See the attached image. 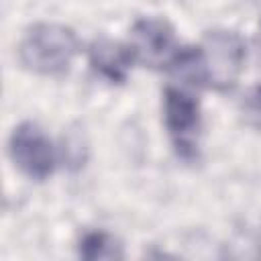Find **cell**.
I'll return each instance as SVG.
<instances>
[{"mask_svg":"<svg viewBox=\"0 0 261 261\" xmlns=\"http://www.w3.org/2000/svg\"><path fill=\"white\" fill-rule=\"evenodd\" d=\"M245 41L228 29H214L200 45L181 49L171 69L186 82L210 86L218 92L230 90L245 67Z\"/></svg>","mask_w":261,"mask_h":261,"instance_id":"cell-1","label":"cell"},{"mask_svg":"<svg viewBox=\"0 0 261 261\" xmlns=\"http://www.w3.org/2000/svg\"><path fill=\"white\" fill-rule=\"evenodd\" d=\"M77 37L73 29L57 22L33 24L18 43V59L24 69L39 75H57L67 71L75 53Z\"/></svg>","mask_w":261,"mask_h":261,"instance_id":"cell-2","label":"cell"},{"mask_svg":"<svg viewBox=\"0 0 261 261\" xmlns=\"http://www.w3.org/2000/svg\"><path fill=\"white\" fill-rule=\"evenodd\" d=\"M163 122L177 157L196 161L202 137V112L198 100L184 88L167 86L163 94Z\"/></svg>","mask_w":261,"mask_h":261,"instance_id":"cell-3","label":"cell"},{"mask_svg":"<svg viewBox=\"0 0 261 261\" xmlns=\"http://www.w3.org/2000/svg\"><path fill=\"white\" fill-rule=\"evenodd\" d=\"M12 163L35 181L47 179L57 167V151L49 135L35 122L18 124L8 141Z\"/></svg>","mask_w":261,"mask_h":261,"instance_id":"cell-4","label":"cell"},{"mask_svg":"<svg viewBox=\"0 0 261 261\" xmlns=\"http://www.w3.org/2000/svg\"><path fill=\"white\" fill-rule=\"evenodd\" d=\"M128 45L137 63L155 69H171L177 55L181 53L173 27L167 20L155 16L139 18L133 24Z\"/></svg>","mask_w":261,"mask_h":261,"instance_id":"cell-5","label":"cell"},{"mask_svg":"<svg viewBox=\"0 0 261 261\" xmlns=\"http://www.w3.org/2000/svg\"><path fill=\"white\" fill-rule=\"evenodd\" d=\"M88 59H90L92 69L100 77H104L112 84L124 82L133 63H137L128 43L124 45V43H118V41H112L106 37L96 39L90 45Z\"/></svg>","mask_w":261,"mask_h":261,"instance_id":"cell-6","label":"cell"},{"mask_svg":"<svg viewBox=\"0 0 261 261\" xmlns=\"http://www.w3.org/2000/svg\"><path fill=\"white\" fill-rule=\"evenodd\" d=\"M80 257L88 259V261H96V259H104V261H114V259H122V245L120 241L106 232V230H90L80 239L77 245Z\"/></svg>","mask_w":261,"mask_h":261,"instance_id":"cell-7","label":"cell"},{"mask_svg":"<svg viewBox=\"0 0 261 261\" xmlns=\"http://www.w3.org/2000/svg\"><path fill=\"white\" fill-rule=\"evenodd\" d=\"M243 112L247 120L255 126H261V86H255L243 100Z\"/></svg>","mask_w":261,"mask_h":261,"instance_id":"cell-8","label":"cell"},{"mask_svg":"<svg viewBox=\"0 0 261 261\" xmlns=\"http://www.w3.org/2000/svg\"><path fill=\"white\" fill-rule=\"evenodd\" d=\"M259 51H261V49H259Z\"/></svg>","mask_w":261,"mask_h":261,"instance_id":"cell-9","label":"cell"}]
</instances>
